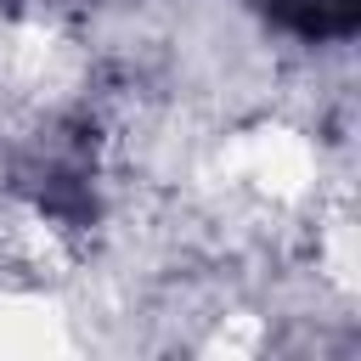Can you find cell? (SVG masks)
<instances>
[{
	"instance_id": "1",
	"label": "cell",
	"mask_w": 361,
	"mask_h": 361,
	"mask_svg": "<svg viewBox=\"0 0 361 361\" xmlns=\"http://www.w3.org/2000/svg\"><path fill=\"white\" fill-rule=\"evenodd\" d=\"M271 11L299 34H350L361 0H271Z\"/></svg>"
}]
</instances>
